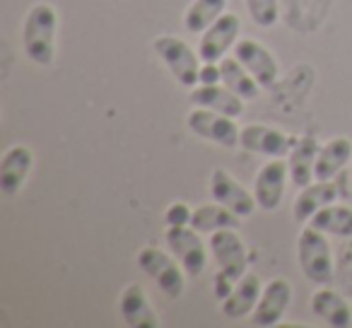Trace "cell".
<instances>
[{
    "label": "cell",
    "instance_id": "ffe728a7",
    "mask_svg": "<svg viewBox=\"0 0 352 328\" xmlns=\"http://www.w3.org/2000/svg\"><path fill=\"white\" fill-rule=\"evenodd\" d=\"M318 150H321V145H318L316 138L311 135H302L299 140H294L292 150H289V179H292L294 186L304 188L309 186L311 182H316V177H314V169H316V157H318Z\"/></svg>",
    "mask_w": 352,
    "mask_h": 328
},
{
    "label": "cell",
    "instance_id": "ba28073f",
    "mask_svg": "<svg viewBox=\"0 0 352 328\" xmlns=\"http://www.w3.org/2000/svg\"><path fill=\"white\" fill-rule=\"evenodd\" d=\"M208 249H210L217 270L230 275L234 283L249 270V251H246L244 239H241L236 230L212 232L210 241H208Z\"/></svg>",
    "mask_w": 352,
    "mask_h": 328
},
{
    "label": "cell",
    "instance_id": "7c38bea8",
    "mask_svg": "<svg viewBox=\"0 0 352 328\" xmlns=\"http://www.w3.org/2000/svg\"><path fill=\"white\" fill-rule=\"evenodd\" d=\"M232 56H236L244 63V68L254 75L263 89H270L278 83V61L258 39H251V36L239 39L232 49Z\"/></svg>",
    "mask_w": 352,
    "mask_h": 328
},
{
    "label": "cell",
    "instance_id": "52a82bcc",
    "mask_svg": "<svg viewBox=\"0 0 352 328\" xmlns=\"http://www.w3.org/2000/svg\"><path fill=\"white\" fill-rule=\"evenodd\" d=\"M241 20L236 12H222L210 27L201 34L198 56L203 63H220L239 41Z\"/></svg>",
    "mask_w": 352,
    "mask_h": 328
},
{
    "label": "cell",
    "instance_id": "3957f363",
    "mask_svg": "<svg viewBox=\"0 0 352 328\" xmlns=\"http://www.w3.org/2000/svg\"><path fill=\"white\" fill-rule=\"evenodd\" d=\"M152 49L160 56V61L166 65L174 80L184 87L193 89L198 85V73H201V56L198 51L191 49L188 41H184L182 36L174 34H160L152 41Z\"/></svg>",
    "mask_w": 352,
    "mask_h": 328
},
{
    "label": "cell",
    "instance_id": "8992f818",
    "mask_svg": "<svg viewBox=\"0 0 352 328\" xmlns=\"http://www.w3.org/2000/svg\"><path fill=\"white\" fill-rule=\"evenodd\" d=\"M186 126L191 133H196L198 138L208 142H215L220 147H232L239 145V135L241 128L236 126V118L225 116V113H217L212 109H203V107H193L186 116Z\"/></svg>",
    "mask_w": 352,
    "mask_h": 328
},
{
    "label": "cell",
    "instance_id": "8fae6325",
    "mask_svg": "<svg viewBox=\"0 0 352 328\" xmlns=\"http://www.w3.org/2000/svg\"><path fill=\"white\" fill-rule=\"evenodd\" d=\"M289 302H292V285L285 278H275L270 280L263 287L258 297V304L251 311V323L258 328H270L278 326L283 321L285 311H287Z\"/></svg>",
    "mask_w": 352,
    "mask_h": 328
},
{
    "label": "cell",
    "instance_id": "ac0fdd59",
    "mask_svg": "<svg viewBox=\"0 0 352 328\" xmlns=\"http://www.w3.org/2000/svg\"><path fill=\"white\" fill-rule=\"evenodd\" d=\"M336 201H338L336 182H311L309 186L299 188L297 198H294V206H292V215L297 222L309 225V220H311L318 210H323V208Z\"/></svg>",
    "mask_w": 352,
    "mask_h": 328
},
{
    "label": "cell",
    "instance_id": "d6986e66",
    "mask_svg": "<svg viewBox=\"0 0 352 328\" xmlns=\"http://www.w3.org/2000/svg\"><path fill=\"white\" fill-rule=\"evenodd\" d=\"M311 311L323 323L333 328H350L352 326V309L347 299L340 292L331 289L328 285H321L316 292L311 294Z\"/></svg>",
    "mask_w": 352,
    "mask_h": 328
},
{
    "label": "cell",
    "instance_id": "603a6c76",
    "mask_svg": "<svg viewBox=\"0 0 352 328\" xmlns=\"http://www.w3.org/2000/svg\"><path fill=\"white\" fill-rule=\"evenodd\" d=\"M309 225L316 227L318 232L328 237H338V239H352V208L350 206H338L331 203L323 210L309 220Z\"/></svg>",
    "mask_w": 352,
    "mask_h": 328
},
{
    "label": "cell",
    "instance_id": "484cf974",
    "mask_svg": "<svg viewBox=\"0 0 352 328\" xmlns=\"http://www.w3.org/2000/svg\"><path fill=\"white\" fill-rule=\"evenodd\" d=\"M246 3V10L251 15V22L256 27H275L280 20V3L278 0H244Z\"/></svg>",
    "mask_w": 352,
    "mask_h": 328
},
{
    "label": "cell",
    "instance_id": "5b68a950",
    "mask_svg": "<svg viewBox=\"0 0 352 328\" xmlns=\"http://www.w3.org/2000/svg\"><path fill=\"white\" fill-rule=\"evenodd\" d=\"M166 249L174 254V259L182 263L188 278H198L208 268V246L201 239V232L193 230L191 225L182 227H166L164 232Z\"/></svg>",
    "mask_w": 352,
    "mask_h": 328
},
{
    "label": "cell",
    "instance_id": "9a60e30c",
    "mask_svg": "<svg viewBox=\"0 0 352 328\" xmlns=\"http://www.w3.org/2000/svg\"><path fill=\"white\" fill-rule=\"evenodd\" d=\"M118 314H121L123 323L131 328H157L160 326L157 309L152 307L145 287L138 283H131L123 287L121 297H118Z\"/></svg>",
    "mask_w": 352,
    "mask_h": 328
},
{
    "label": "cell",
    "instance_id": "277c9868",
    "mask_svg": "<svg viewBox=\"0 0 352 328\" xmlns=\"http://www.w3.org/2000/svg\"><path fill=\"white\" fill-rule=\"evenodd\" d=\"M138 265L142 268V273H147L157 283V287L166 294L169 299H179L186 287V270L182 268V263L174 259V254L157 249V246H142L135 256Z\"/></svg>",
    "mask_w": 352,
    "mask_h": 328
},
{
    "label": "cell",
    "instance_id": "cb8c5ba5",
    "mask_svg": "<svg viewBox=\"0 0 352 328\" xmlns=\"http://www.w3.org/2000/svg\"><path fill=\"white\" fill-rule=\"evenodd\" d=\"M220 70H222V85H227V87L239 94L241 99L249 102V99L258 97L261 85L256 83V78L244 68V63H241L236 56H225V58L220 61Z\"/></svg>",
    "mask_w": 352,
    "mask_h": 328
},
{
    "label": "cell",
    "instance_id": "6da1fadb",
    "mask_svg": "<svg viewBox=\"0 0 352 328\" xmlns=\"http://www.w3.org/2000/svg\"><path fill=\"white\" fill-rule=\"evenodd\" d=\"M58 12L51 3H34L22 22V49L34 65L49 68L56 61V34H58Z\"/></svg>",
    "mask_w": 352,
    "mask_h": 328
},
{
    "label": "cell",
    "instance_id": "30bf717a",
    "mask_svg": "<svg viewBox=\"0 0 352 328\" xmlns=\"http://www.w3.org/2000/svg\"><path fill=\"white\" fill-rule=\"evenodd\" d=\"M289 167L283 157H273L256 172L254 179V196L261 210L273 212L280 208L285 196V186H287Z\"/></svg>",
    "mask_w": 352,
    "mask_h": 328
},
{
    "label": "cell",
    "instance_id": "d4e9b609",
    "mask_svg": "<svg viewBox=\"0 0 352 328\" xmlns=\"http://www.w3.org/2000/svg\"><path fill=\"white\" fill-rule=\"evenodd\" d=\"M222 12H227V0H193L184 12V30L203 34Z\"/></svg>",
    "mask_w": 352,
    "mask_h": 328
},
{
    "label": "cell",
    "instance_id": "4fadbf2b",
    "mask_svg": "<svg viewBox=\"0 0 352 328\" xmlns=\"http://www.w3.org/2000/svg\"><path fill=\"white\" fill-rule=\"evenodd\" d=\"M294 142L285 135L278 128L263 126V123H249V126L241 128L239 135V147H244L246 152H254V155H263L268 160L273 157H287L292 150Z\"/></svg>",
    "mask_w": 352,
    "mask_h": 328
},
{
    "label": "cell",
    "instance_id": "4316f807",
    "mask_svg": "<svg viewBox=\"0 0 352 328\" xmlns=\"http://www.w3.org/2000/svg\"><path fill=\"white\" fill-rule=\"evenodd\" d=\"M191 215L193 210L182 201H174L164 212V220H166V227H182V225H191Z\"/></svg>",
    "mask_w": 352,
    "mask_h": 328
},
{
    "label": "cell",
    "instance_id": "f1b7e54d",
    "mask_svg": "<svg viewBox=\"0 0 352 328\" xmlns=\"http://www.w3.org/2000/svg\"><path fill=\"white\" fill-rule=\"evenodd\" d=\"M232 287H234V280H232L230 275L222 273V270L215 275V278H212V294H215V297L220 299V302L227 297V294L232 292Z\"/></svg>",
    "mask_w": 352,
    "mask_h": 328
},
{
    "label": "cell",
    "instance_id": "7402d4cb",
    "mask_svg": "<svg viewBox=\"0 0 352 328\" xmlns=\"http://www.w3.org/2000/svg\"><path fill=\"white\" fill-rule=\"evenodd\" d=\"M239 225L241 217L234 215L230 208H225L217 201L196 208L191 215V227L201 232V234H212V232L220 230H239Z\"/></svg>",
    "mask_w": 352,
    "mask_h": 328
},
{
    "label": "cell",
    "instance_id": "5bb4252c",
    "mask_svg": "<svg viewBox=\"0 0 352 328\" xmlns=\"http://www.w3.org/2000/svg\"><path fill=\"white\" fill-rule=\"evenodd\" d=\"M34 167V152L27 145H10L0 157V191L17 196Z\"/></svg>",
    "mask_w": 352,
    "mask_h": 328
},
{
    "label": "cell",
    "instance_id": "2e32d148",
    "mask_svg": "<svg viewBox=\"0 0 352 328\" xmlns=\"http://www.w3.org/2000/svg\"><path fill=\"white\" fill-rule=\"evenodd\" d=\"M261 292H263L261 278L256 273H249V270H246V273L234 283L232 292L220 302V311L225 314L227 318H232V321L251 316V311H254L256 304H258Z\"/></svg>",
    "mask_w": 352,
    "mask_h": 328
},
{
    "label": "cell",
    "instance_id": "e0dca14e",
    "mask_svg": "<svg viewBox=\"0 0 352 328\" xmlns=\"http://www.w3.org/2000/svg\"><path fill=\"white\" fill-rule=\"evenodd\" d=\"M193 107H203V109H212L217 113H225V116L239 118L246 109V99H241L236 92H232L227 85L217 83V85H196V87L188 92Z\"/></svg>",
    "mask_w": 352,
    "mask_h": 328
},
{
    "label": "cell",
    "instance_id": "7a4b0ae2",
    "mask_svg": "<svg viewBox=\"0 0 352 328\" xmlns=\"http://www.w3.org/2000/svg\"><path fill=\"white\" fill-rule=\"evenodd\" d=\"M297 261L304 278L316 285H331L333 280V251L328 244V234L316 227L304 225L297 237Z\"/></svg>",
    "mask_w": 352,
    "mask_h": 328
},
{
    "label": "cell",
    "instance_id": "9c48e42d",
    "mask_svg": "<svg viewBox=\"0 0 352 328\" xmlns=\"http://www.w3.org/2000/svg\"><path fill=\"white\" fill-rule=\"evenodd\" d=\"M208 191H210L212 201L230 208V210L234 212V215H239L241 220H244V217H251L256 212V208H258L254 193L246 191L244 184L236 182V177H232L227 169H215V172L210 174Z\"/></svg>",
    "mask_w": 352,
    "mask_h": 328
},
{
    "label": "cell",
    "instance_id": "83f0119b",
    "mask_svg": "<svg viewBox=\"0 0 352 328\" xmlns=\"http://www.w3.org/2000/svg\"><path fill=\"white\" fill-rule=\"evenodd\" d=\"M217 83H222L220 63H203L201 73H198V85H217Z\"/></svg>",
    "mask_w": 352,
    "mask_h": 328
},
{
    "label": "cell",
    "instance_id": "44dd1931",
    "mask_svg": "<svg viewBox=\"0 0 352 328\" xmlns=\"http://www.w3.org/2000/svg\"><path fill=\"white\" fill-rule=\"evenodd\" d=\"M350 160H352L350 138H331V140H328L326 145H321V150H318L314 177H316V182H333V179L347 167Z\"/></svg>",
    "mask_w": 352,
    "mask_h": 328
}]
</instances>
